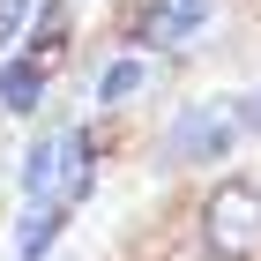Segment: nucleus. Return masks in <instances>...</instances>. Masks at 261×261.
Listing matches in <instances>:
<instances>
[{
    "label": "nucleus",
    "instance_id": "1",
    "mask_svg": "<svg viewBox=\"0 0 261 261\" xmlns=\"http://www.w3.org/2000/svg\"><path fill=\"white\" fill-rule=\"evenodd\" d=\"M201 239L217 261H254L261 254V187L224 179L217 194L201 201Z\"/></svg>",
    "mask_w": 261,
    "mask_h": 261
},
{
    "label": "nucleus",
    "instance_id": "2",
    "mask_svg": "<svg viewBox=\"0 0 261 261\" xmlns=\"http://www.w3.org/2000/svg\"><path fill=\"white\" fill-rule=\"evenodd\" d=\"M239 142V112L231 105H179V120L164 127V157L172 164H224Z\"/></svg>",
    "mask_w": 261,
    "mask_h": 261
},
{
    "label": "nucleus",
    "instance_id": "3",
    "mask_svg": "<svg viewBox=\"0 0 261 261\" xmlns=\"http://www.w3.org/2000/svg\"><path fill=\"white\" fill-rule=\"evenodd\" d=\"M60 172H67V135H38L22 157V194L30 201H60Z\"/></svg>",
    "mask_w": 261,
    "mask_h": 261
},
{
    "label": "nucleus",
    "instance_id": "4",
    "mask_svg": "<svg viewBox=\"0 0 261 261\" xmlns=\"http://www.w3.org/2000/svg\"><path fill=\"white\" fill-rule=\"evenodd\" d=\"M60 231H67V201H30V217L15 231V261H45L60 246Z\"/></svg>",
    "mask_w": 261,
    "mask_h": 261
},
{
    "label": "nucleus",
    "instance_id": "5",
    "mask_svg": "<svg viewBox=\"0 0 261 261\" xmlns=\"http://www.w3.org/2000/svg\"><path fill=\"white\" fill-rule=\"evenodd\" d=\"M45 75H53V67L30 60V53H22V60H8V67H0V105H8L15 120H30V112H38V97H45Z\"/></svg>",
    "mask_w": 261,
    "mask_h": 261
},
{
    "label": "nucleus",
    "instance_id": "6",
    "mask_svg": "<svg viewBox=\"0 0 261 261\" xmlns=\"http://www.w3.org/2000/svg\"><path fill=\"white\" fill-rule=\"evenodd\" d=\"M97 187V142L90 127H67V172H60V201H82Z\"/></svg>",
    "mask_w": 261,
    "mask_h": 261
},
{
    "label": "nucleus",
    "instance_id": "7",
    "mask_svg": "<svg viewBox=\"0 0 261 261\" xmlns=\"http://www.w3.org/2000/svg\"><path fill=\"white\" fill-rule=\"evenodd\" d=\"M60 53H67V8H45V15L30 22V60L60 67Z\"/></svg>",
    "mask_w": 261,
    "mask_h": 261
},
{
    "label": "nucleus",
    "instance_id": "8",
    "mask_svg": "<svg viewBox=\"0 0 261 261\" xmlns=\"http://www.w3.org/2000/svg\"><path fill=\"white\" fill-rule=\"evenodd\" d=\"M142 82H149V67H142V60H112V67L97 75V105H120V97H135Z\"/></svg>",
    "mask_w": 261,
    "mask_h": 261
},
{
    "label": "nucleus",
    "instance_id": "9",
    "mask_svg": "<svg viewBox=\"0 0 261 261\" xmlns=\"http://www.w3.org/2000/svg\"><path fill=\"white\" fill-rule=\"evenodd\" d=\"M22 22H30V0H0V45H8V38H15V30H22Z\"/></svg>",
    "mask_w": 261,
    "mask_h": 261
},
{
    "label": "nucleus",
    "instance_id": "10",
    "mask_svg": "<svg viewBox=\"0 0 261 261\" xmlns=\"http://www.w3.org/2000/svg\"><path fill=\"white\" fill-rule=\"evenodd\" d=\"M231 112H239V127H254V135H261V97H239Z\"/></svg>",
    "mask_w": 261,
    "mask_h": 261
}]
</instances>
